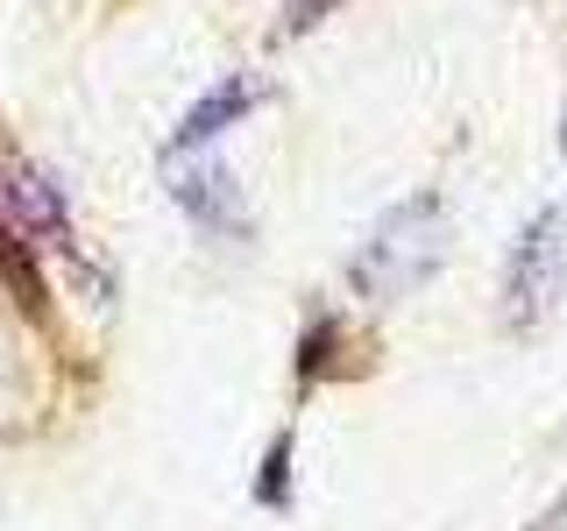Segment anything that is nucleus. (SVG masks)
Wrapping results in <instances>:
<instances>
[{
	"instance_id": "0eeeda50",
	"label": "nucleus",
	"mask_w": 567,
	"mask_h": 531,
	"mask_svg": "<svg viewBox=\"0 0 567 531\" xmlns=\"http://www.w3.org/2000/svg\"><path fill=\"white\" fill-rule=\"evenodd\" d=\"M256 503H262V510H291V433H284V439H270V454H262Z\"/></svg>"
},
{
	"instance_id": "f03ea898",
	"label": "nucleus",
	"mask_w": 567,
	"mask_h": 531,
	"mask_svg": "<svg viewBox=\"0 0 567 531\" xmlns=\"http://www.w3.org/2000/svg\"><path fill=\"white\" fill-rule=\"evenodd\" d=\"M567 220L560 206L532 212V227L511 241V262H504V326L511 333H539L554 319L560 291H567Z\"/></svg>"
},
{
	"instance_id": "39448f33",
	"label": "nucleus",
	"mask_w": 567,
	"mask_h": 531,
	"mask_svg": "<svg viewBox=\"0 0 567 531\" xmlns=\"http://www.w3.org/2000/svg\"><path fill=\"white\" fill-rule=\"evenodd\" d=\"M8 206H14V227H22V235H43L50 248H71V212H64V199H58L50 177L14 170L8 177Z\"/></svg>"
},
{
	"instance_id": "7ed1b4c3",
	"label": "nucleus",
	"mask_w": 567,
	"mask_h": 531,
	"mask_svg": "<svg viewBox=\"0 0 567 531\" xmlns=\"http://www.w3.org/2000/svg\"><path fill=\"white\" fill-rule=\"evenodd\" d=\"M171 199L206 227V235H227L241 241L248 235V206H241V185L227 177L220 164H192V170H171Z\"/></svg>"
},
{
	"instance_id": "423d86ee",
	"label": "nucleus",
	"mask_w": 567,
	"mask_h": 531,
	"mask_svg": "<svg viewBox=\"0 0 567 531\" xmlns=\"http://www.w3.org/2000/svg\"><path fill=\"white\" fill-rule=\"evenodd\" d=\"M0 277H8V291L22 298L29 312H43V277H35V241L22 235L14 220H0Z\"/></svg>"
},
{
	"instance_id": "6e6552de",
	"label": "nucleus",
	"mask_w": 567,
	"mask_h": 531,
	"mask_svg": "<svg viewBox=\"0 0 567 531\" xmlns=\"http://www.w3.org/2000/svg\"><path fill=\"white\" fill-rule=\"evenodd\" d=\"M333 347H341V326L333 319H312V333H306V354H298V376L306 383H319L333 368Z\"/></svg>"
},
{
	"instance_id": "f257e3e1",
	"label": "nucleus",
	"mask_w": 567,
	"mask_h": 531,
	"mask_svg": "<svg viewBox=\"0 0 567 531\" xmlns=\"http://www.w3.org/2000/svg\"><path fill=\"white\" fill-rule=\"evenodd\" d=\"M447 241H454L447 199H440V191H412V199H398L377 227H369L362 256L348 262V283L369 298V305H398V298H412V291H425V283L440 277Z\"/></svg>"
},
{
	"instance_id": "9b49d317",
	"label": "nucleus",
	"mask_w": 567,
	"mask_h": 531,
	"mask_svg": "<svg viewBox=\"0 0 567 531\" xmlns=\"http://www.w3.org/2000/svg\"><path fill=\"white\" fill-rule=\"evenodd\" d=\"M560 156H567V121H560Z\"/></svg>"
},
{
	"instance_id": "20e7f679",
	"label": "nucleus",
	"mask_w": 567,
	"mask_h": 531,
	"mask_svg": "<svg viewBox=\"0 0 567 531\" xmlns=\"http://www.w3.org/2000/svg\"><path fill=\"white\" fill-rule=\"evenodd\" d=\"M256 100H262V85H256V79H220V85H213V93H206L199 106H192L185 121H177V135H171V156H185V149H206V142L220 135V128H235V121H241Z\"/></svg>"
},
{
	"instance_id": "1a4fd4ad",
	"label": "nucleus",
	"mask_w": 567,
	"mask_h": 531,
	"mask_svg": "<svg viewBox=\"0 0 567 531\" xmlns=\"http://www.w3.org/2000/svg\"><path fill=\"white\" fill-rule=\"evenodd\" d=\"M341 8V0H284V22H277V35H312L327 14Z\"/></svg>"
},
{
	"instance_id": "9d476101",
	"label": "nucleus",
	"mask_w": 567,
	"mask_h": 531,
	"mask_svg": "<svg viewBox=\"0 0 567 531\" xmlns=\"http://www.w3.org/2000/svg\"><path fill=\"white\" fill-rule=\"evenodd\" d=\"M560 524H567V496H560V503H554V510H546V518H539V524H532V531H560Z\"/></svg>"
}]
</instances>
